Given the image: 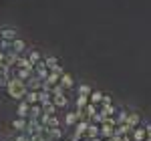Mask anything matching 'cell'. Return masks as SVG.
<instances>
[{"instance_id":"obj_17","label":"cell","mask_w":151,"mask_h":141,"mask_svg":"<svg viewBox=\"0 0 151 141\" xmlns=\"http://www.w3.org/2000/svg\"><path fill=\"white\" fill-rule=\"evenodd\" d=\"M89 101H91V103H95V105H101V101H103V93H101V91H91Z\"/></svg>"},{"instance_id":"obj_4","label":"cell","mask_w":151,"mask_h":141,"mask_svg":"<svg viewBox=\"0 0 151 141\" xmlns=\"http://www.w3.org/2000/svg\"><path fill=\"white\" fill-rule=\"evenodd\" d=\"M52 103H55L57 109H65V107L69 105V97H67V93L65 95H55V97H52Z\"/></svg>"},{"instance_id":"obj_25","label":"cell","mask_w":151,"mask_h":141,"mask_svg":"<svg viewBox=\"0 0 151 141\" xmlns=\"http://www.w3.org/2000/svg\"><path fill=\"white\" fill-rule=\"evenodd\" d=\"M45 65H47V69H48V70H52V69H55V67L58 65V60L55 59V57H48V59L45 60Z\"/></svg>"},{"instance_id":"obj_2","label":"cell","mask_w":151,"mask_h":141,"mask_svg":"<svg viewBox=\"0 0 151 141\" xmlns=\"http://www.w3.org/2000/svg\"><path fill=\"white\" fill-rule=\"evenodd\" d=\"M24 85H26V89H28V91H40V89H42V81H40L36 75H32L30 79H26Z\"/></svg>"},{"instance_id":"obj_20","label":"cell","mask_w":151,"mask_h":141,"mask_svg":"<svg viewBox=\"0 0 151 141\" xmlns=\"http://www.w3.org/2000/svg\"><path fill=\"white\" fill-rule=\"evenodd\" d=\"M83 111L87 113V117H93V115L97 113V111H99V109H97V105H95V103H91V101H89V103L85 105V109H83Z\"/></svg>"},{"instance_id":"obj_8","label":"cell","mask_w":151,"mask_h":141,"mask_svg":"<svg viewBox=\"0 0 151 141\" xmlns=\"http://www.w3.org/2000/svg\"><path fill=\"white\" fill-rule=\"evenodd\" d=\"M10 50H12V53H18V55H22L24 50H26V45H24V40H20V38H14V40H12Z\"/></svg>"},{"instance_id":"obj_21","label":"cell","mask_w":151,"mask_h":141,"mask_svg":"<svg viewBox=\"0 0 151 141\" xmlns=\"http://www.w3.org/2000/svg\"><path fill=\"white\" fill-rule=\"evenodd\" d=\"M99 111H101L103 115H107V117H109V115H115L117 109L113 105H103V103H101V109H99Z\"/></svg>"},{"instance_id":"obj_18","label":"cell","mask_w":151,"mask_h":141,"mask_svg":"<svg viewBox=\"0 0 151 141\" xmlns=\"http://www.w3.org/2000/svg\"><path fill=\"white\" fill-rule=\"evenodd\" d=\"M125 123L135 129V127L139 125V115H137V113H127V121H125Z\"/></svg>"},{"instance_id":"obj_12","label":"cell","mask_w":151,"mask_h":141,"mask_svg":"<svg viewBox=\"0 0 151 141\" xmlns=\"http://www.w3.org/2000/svg\"><path fill=\"white\" fill-rule=\"evenodd\" d=\"M32 75H35V69H16V77H18V79H22V81L30 79Z\"/></svg>"},{"instance_id":"obj_7","label":"cell","mask_w":151,"mask_h":141,"mask_svg":"<svg viewBox=\"0 0 151 141\" xmlns=\"http://www.w3.org/2000/svg\"><path fill=\"white\" fill-rule=\"evenodd\" d=\"M85 137H87V139L99 137V125H97V123H89V125H87V131H85Z\"/></svg>"},{"instance_id":"obj_13","label":"cell","mask_w":151,"mask_h":141,"mask_svg":"<svg viewBox=\"0 0 151 141\" xmlns=\"http://www.w3.org/2000/svg\"><path fill=\"white\" fill-rule=\"evenodd\" d=\"M24 101H26L28 105H35V103H38V91H26V95H24Z\"/></svg>"},{"instance_id":"obj_19","label":"cell","mask_w":151,"mask_h":141,"mask_svg":"<svg viewBox=\"0 0 151 141\" xmlns=\"http://www.w3.org/2000/svg\"><path fill=\"white\" fill-rule=\"evenodd\" d=\"M75 103H77V111H83V109H85V105L89 103V97H87V95H79Z\"/></svg>"},{"instance_id":"obj_14","label":"cell","mask_w":151,"mask_h":141,"mask_svg":"<svg viewBox=\"0 0 151 141\" xmlns=\"http://www.w3.org/2000/svg\"><path fill=\"white\" fill-rule=\"evenodd\" d=\"M12 127H14V129L18 131V133H22V131L26 129V119H24V117L14 119V121H12Z\"/></svg>"},{"instance_id":"obj_5","label":"cell","mask_w":151,"mask_h":141,"mask_svg":"<svg viewBox=\"0 0 151 141\" xmlns=\"http://www.w3.org/2000/svg\"><path fill=\"white\" fill-rule=\"evenodd\" d=\"M0 38H2V40H14V38H18V32H16V30H14V28H2V30H0Z\"/></svg>"},{"instance_id":"obj_22","label":"cell","mask_w":151,"mask_h":141,"mask_svg":"<svg viewBox=\"0 0 151 141\" xmlns=\"http://www.w3.org/2000/svg\"><path fill=\"white\" fill-rule=\"evenodd\" d=\"M50 137H52V141H58L63 137V129H60V127H52V129H50Z\"/></svg>"},{"instance_id":"obj_1","label":"cell","mask_w":151,"mask_h":141,"mask_svg":"<svg viewBox=\"0 0 151 141\" xmlns=\"http://www.w3.org/2000/svg\"><path fill=\"white\" fill-rule=\"evenodd\" d=\"M26 85H24L22 79H18L16 75L12 77L10 81H8V85H6V93L10 95L12 99H18V101H22L24 99V95H26Z\"/></svg>"},{"instance_id":"obj_26","label":"cell","mask_w":151,"mask_h":141,"mask_svg":"<svg viewBox=\"0 0 151 141\" xmlns=\"http://www.w3.org/2000/svg\"><path fill=\"white\" fill-rule=\"evenodd\" d=\"M103 105H111V97L109 95H103V101H101Z\"/></svg>"},{"instance_id":"obj_9","label":"cell","mask_w":151,"mask_h":141,"mask_svg":"<svg viewBox=\"0 0 151 141\" xmlns=\"http://www.w3.org/2000/svg\"><path fill=\"white\" fill-rule=\"evenodd\" d=\"M40 115H42V107H40V103H35V105H30V111H28L26 119H38Z\"/></svg>"},{"instance_id":"obj_11","label":"cell","mask_w":151,"mask_h":141,"mask_svg":"<svg viewBox=\"0 0 151 141\" xmlns=\"http://www.w3.org/2000/svg\"><path fill=\"white\" fill-rule=\"evenodd\" d=\"M48 101H52V93H50V91H45V89H40V91H38V103L45 105V103H48Z\"/></svg>"},{"instance_id":"obj_23","label":"cell","mask_w":151,"mask_h":141,"mask_svg":"<svg viewBox=\"0 0 151 141\" xmlns=\"http://www.w3.org/2000/svg\"><path fill=\"white\" fill-rule=\"evenodd\" d=\"M91 91H93V89H91V87H89L87 83L79 85V95H87V97H89V95H91Z\"/></svg>"},{"instance_id":"obj_10","label":"cell","mask_w":151,"mask_h":141,"mask_svg":"<svg viewBox=\"0 0 151 141\" xmlns=\"http://www.w3.org/2000/svg\"><path fill=\"white\" fill-rule=\"evenodd\" d=\"M145 137H147V131L141 129V127H135L131 131V139L133 141H145Z\"/></svg>"},{"instance_id":"obj_6","label":"cell","mask_w":151,"mask_h":141,"mask_svg":"<svg viewBox=\"0 0 151 141\" xmlns=\"http://www.w3.org/2000/svg\"><path fill=\"white\" fill-rule=\"evenodd\" d=\"M28 111H30V105H28V103H26V101H20V103H18V107H16V115H18V117H28Z\"/></svg>"},{"instance_id":"obj_16","label":"cell","mask_w":151,"mask_h":141,"mask_svg":"<svg viewBox=\"0 0 151 141\" xmlns=\"http://www.w3.org/2000/svg\"><path fill=\"white\" fill-rule=\"evenodd\" d=\"M77 121H79V115H77V111H73V113H67V117H65V123H67L69 127H75V125H77Z\"/></svg>"},{"instance_id":"obj_27","label":"cell","mask_w":151,"mask_h":141,"mask_svg":"<svg viewBox=\"0 0 151 141\" xmlns=\"http://www.w3.org/2000/svg\"><path fill=\"white\" fill-rule=\"evenodd\" d=\"M89 141H103L101 137H93V139H89Z\"/></svg>"},{"instance_id":"obj_24","label":"cell","mask_w":151,"mask_h":141,"mask_svg":"<svg viewBox=\"0 0 151 141\" xmlns=\"http://www.w3.org/2000/svg\"><path fill=\"white\" fill-rule=\"evenodd\" d=\"M28 60L32 63V67H35L36 63L40 60V55H38V50H30V55H28Z\"/></svg>"},{"instance_id":"obj_15","label":"cell","mask_w":151,"mask_h":141,"mask_svg":"<svg viewBox=\"0 0 151 141\" xmlns=\"http://www.w3.org/2000/svg\"><path fill=\"white\" fill-rule=\"evenodd\" d=\"M40 107H42V113L45 115H57V107H55L52 101H48V103H45V105H40Z\"/></svg>"},{"instance_id":"obj_3","label":"cell","mask_w":151,"mask_h":141,"mask_svg":"<svg viewBox=\"0 0 151 141\" xmlns=\"http://www.w3.org/2000/svg\"><path fill=\"white\" fill-rule=\"evenodd\" d=\"M58 85H60L65 91H69V89H73L75 81H73V77H70L69 73H63V75H60V79H58Z\"/></svg>"}]
</instances>
